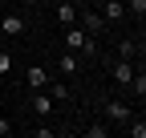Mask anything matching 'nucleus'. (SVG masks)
<instances>
[{
    "mask_svg": "<svg viewBox=\"0 0 146 138\" xmlns=\"http://www.w3.org/2000/svg\"><path fill=\"white\" fill-rule=\"evenodd\" d=\"M0 33H4V37H21L25 33V16H16V12L0 16Z\"/></svg>",
    "mask_w": 146,
    "mask_h": 138,
    "instance_id": "obj_1",
    "label": "nucleus"
},
{
    "mask_svg": "<svg viewBox=\"0 0 146 138\" xmlns=\"http://www.w3.org/2000/svg\"><path fill=\"white\" fill-rule=\"evenodd\" d=\"M81 25H85V37H98V33H106L102 12H81Z\"/></svg>",
    "mask_w": 146,
    "mask_h": 138,
    "instance_id": "obj_2",
    "label": "nucleus"
},
{
    "mask_svg": "<svg viewBox=\"0 0 146 138\" xmlns=\"http://www.w3.org/2000/svg\"><path fill=\"white\" fill-rule=\"evenodd\" d=\"M25 77H29V85H33V90H45V85H49V69H45V65H33Z\"/></svg>",
    "mask_w": 146,
    "mask_h": 138,
    "instance_id": "obj_3",
    "label": "nucleus"
},
{
    "mask_svg": "<svg viewBox=\"0 0 146 138\" xmlns=\"http://www.w3.org/2000/svg\"><path fill=\"white\" fill-rule=\"evenodd\" d=\"M106 118H110V122H130V110H126V102H110V106H106Z\"/></svg>",
    "mask_w": 146,
    "mask_h": 138,
    "instance_id": "obj_4",
    "label": "nucleus"
},
{
    "mask_svg": "<svg viewBox=\"0 0 146 138\" xmlns=\"http://www.w3.org/2000/svg\"><path fill=\"white\" fill-rule=\"evenodd\" d=\"M65 45L73 49V53H81L85 49V29H65Z\"/></svg>",
    "mask_w": 146,
    "mask_h": 138,
    "instance_id": "obj_5",
    "label": "nucleus"
},
{
    "mask_svg": "<svg viewBox=\"0 0 146 138\" xmlns=\"http://www.w3.org/2000/svg\"><path fill=\"white\" fill-rule=\"evenodd\" d=\"M130 77H134V65L122 57V61L114 65V81H118V85H130Z\"/></svg>",
    "mask_w": 146,
    "mask_h": 138,
    "instance_id": "obj_6",
    "label": "nucleus"
},
{
    "mask_svg": "<svg viewBox=\"0 0 146 138\" xmlns=\"http://www.w3.org/2000/svg\"><path fill=\"white\" fill-rule=\"evenodd\" d=\"M57 21H61V25H73V21H77V8H73V0H61V4H57Z\"/></svg>",
    "mask_w": 146,
    "mask_h": 138,
    "instance_id": "obj_7",
    "label": "nucleus"
},
{
    "mask_svg": "<svg viewBox=\"0 0 146 138\" xmlns=\"http://www.w3.org/2000/svg\"><path fill=\"white\" fill-rule=\"evenodd\" d=\"M45 94H49L53 102H65V98H73V94H69V85H65V81H49V85H45Z\"/></svg>",
    "mask_w": 146,
    "mask_h": 138,
    "instance_id": "obj_8",
    "label": "nucleus"
},
{
    "mask_svg": "<svg viewBox=\"0 0 146 138\" xmlns=\"http://www.w3.org/2000/svg\"><path fill=\"white\" fill-rule=\"evenodd\" d=\"M33 110H36V114H41V118H49V114H53V98H49V94L41 90V94H36V98H33Z\"/></svg>",
    "mask_w": 146,
    "mask_h": 138,
    "instance_id": "obj_9",
    "label": "nucleus"
},
{
    "mask_svg": "<svg viewBox=\"0 0 146 138\" xmlns=\"http://www.w3.org/2000/svg\"><path fill=\"white\" fill-rule=\"evenodd\" d=\"M122 16H126L122 0H106V16H102V21H122Z\"/></svg>",
    "mask_w": 146,
    "mask_h": 138,
    "instance_id": "obj_10",
    "label": "nucleus"
},
{
    "mask_svg": "<svg viewBox=\"0 0 146 138\" xmlns=\"http://www.w3.org/2000/svg\"><path fill=\"white\" fill-rule=\"evenodd\" d=\"M77 65H81V61H77V53H73V49H69V53H65V57L57 61V69H61L65 77H69V73H77Z\"/></svg>",
    "mask_w": 146,
    "mask_h": 138,
    "instance_id": "obj_11",
    "label": "nucleus"
},
{
    "mask_svg": "<svg viewBox=\"0 0 146 138\" xmlns=\"http://www.w3.org/2000/svg\"><path fill=\"white\" fill-rule=\"evenodd\" d=\"M134 53H138V45H134V41H122V45H118V57H126V61H134Z\"/></svg>",
    "mask_w": 146,
    "mask_h": 138,
    "instance_id": "obj_12",
    "label": "nucleus"
},
{
    "mask_svg": "<svg viewBox=\"0 0 146 138\" xmlns=\"http://www.w3.org/2000/svg\"><path fill=\"white\" fill-rule=\"evenodd\" d=\"M8 73H12V57L0 49V77H8Z\"/></svg>",
    "mask_w": 146,
    "mask_h": 138,
    "instance_id": "obj_13",
    "label": "nucleus"
},
{
    "mask_svg": "<svg viewBox=\"0 0 146 138\" xmlns=\"http://www.w3.org/2000/svg\"><path fill=\"white\" fill-rule=\"evenodd\" d=\"M126 130H130V138H146V122H130Z\"/></svg>",
    "mask_w": 146,
    "mask_h": 138,
    "instance_id": "obj_14",
    "label": "nucleus"
},
{
    "mask_svg": "<svg viewBox=\"0 0 146 138\" xmlns=\"http://www.w3.org/2000/svg\"><path fill=\"white\" fill-rule=\"evenodd\" d=\"M126 8H130L134 16H142V12H146V0H126Z\"/></svg>",
    "mask_w": 146,
    "mask_h": 138,
    "instance_id": "obj_15",
    "label": "nucleus"
},
{
    "mask_svg": "<svg viewBox=\"0 0 146 138\" xmlns=\"http://www.w3.org/2000/svg\"><path fill=\"white\" fill-rule=\"evenodd\" d=\"M8 130H12V126H8V118H0V138H4Z\"/></svg>",
    "mask_w": 146,
    "mask_h": 138,
    "instance_id": "obj_16",
    "label": "nucleus"
},
{
    "mask_svg": "<svg viewBox=\"0 0 146 138\" xmlns=\"http://www.w3.org/2000/svg\"><path fill=\"white\" fill-rule=\"evenodd\" d=\"M0 45H4V33H0Z\"/></svg>",
    "mask_w": 146,
    "mask_h": 138,
    "instance_id": "obj_17",
    "label": "nucleus"
}]
</instances>
